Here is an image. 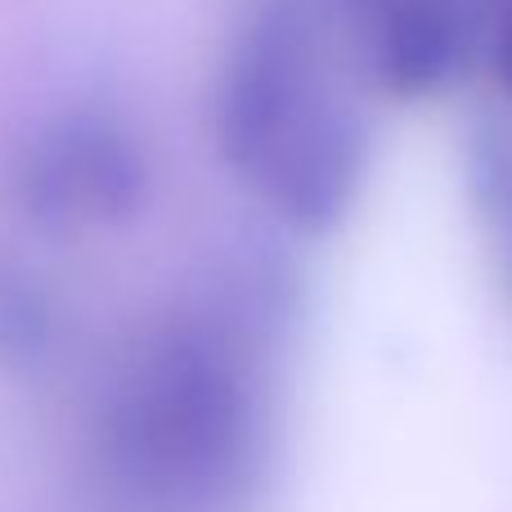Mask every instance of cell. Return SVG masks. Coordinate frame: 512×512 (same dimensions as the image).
Returning a JSON list of instances; mask_svg holds the SVG:
<instances>
[{
  "label": "cell",
  "mask_w": 512,
  "mask_h": 512,
  "mask_svg": "<svg viewBox=\"0 0 512 512\" xmlns=\"http://www.w3.org/2000/svg\"><path fill=\"white\" fill-rule=\"evenodd\" d=\"M216 135L234 171L279 212L319 225L346 203L360 135L328 90L315 32L297 9H265L243 32L216 99Z\"/></svg>",
  "instance_id": "cell-1"
},
{
  "label": "cell",
  "mask_w": 512,
  "mask_h": 512,
  "mask_svg": "<svg viewBox=\"0 0 512 512\" xmlns=\"http://www.w3.org/2000/svg\"><path fill=\"white\" fill-rule=\"evenodd\" d=\"M149 167L131 131L95 113H77L41 131L18 171L27 207L68 221L126 216L144 198Z\"/></svg>",
  "instance_id": "cell-2"
}]
</instances>
